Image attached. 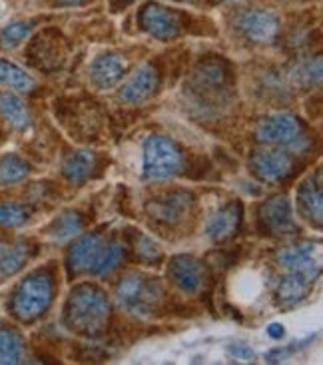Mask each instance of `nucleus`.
<instances>
[{"label": "nucleus", "instance_id": "1", "mask_svg": "<svg viewBox=\"0 0 323 365\" xmlns=\"http://www.w3.org/2000/svg\"><path fill=\"white\" fill-rule=\"evenodd\" d=\"M110 322V302L98 287L78 286L72 289L64 307V324L70 331L84 337L104 334Z\"/></svg>", "mask_w": 323, "mask_h": 365}, {"label": "nucleus", "instance_id": "2", "mask_svg": "<svg viewBox=\"0 0 323 365\" xmlns=\"http://www.w3.org/2000/svg\"><path fill=\"white\" fill-rule=\"evenodd\" d=\"M122 262L124 247L98 234L82 236L68 252V269L72 276L106 277L114 274Z\"/></svg>", "mask_w": 323, "mask_h": 365}, {"label": "nucleus", "instance_id": "3", "mask_svg": "<svg viewBox=\"0 0 323 365\" xmlns=\"http://www.w3.org/2000/svg\"><path fill=\"white\" fill-rule=\"evenodd\" d=\"M166 296L164 284L154 276L130 274L116 286V299L128 314L148 317L162 306Z\"/></svg>", "mask_w": 323, "mask_h": 365}, {"label": "nucleus", "instance_id": "4", "mask_svg": "<svg viewBox=\"0 0 323 365\" xmlns=\"http://www.w3.org/2000/svg\"><path fill=\"white\" fill-rule=\"evenodd\" d=\"M52 279L46 272H34L26 279H22V284L16 287L10 309L12 314L19 317L20 322L30 324L36 322L40 316H44L48 312L52 304Z\"/></svg>", "mask_w": 323, "mask_h": 365}, {"label": "nucleus", "instance_id": "5", "mask_svg": "<svg viewBox=\"0 0 323 365\" xmlns=\"http://www.w3.org/2000/svg\"><path fill=\"white\" fill-rule=\"evenodd\" d=\"M255 140L265 146L292 150L295 154H304L309 148V138L302 122L292 114H272L260 120L255 126Z\"/></svg>", "mask_w": 323, "mask_h": 365}, {"label": "nucleus", "instance_id": "6", "mask_svg": "<svg viewBox=\"0 0 323 365\" xmlns=\"http://www.w3.org/2000/svg\"><path fill=\"white\" fill-rule=\"evenodd\" d=\"M182 170V152L168 136H150L144 144V176L154 182L176 178Z\"/></svg>", "mask_w": 323, "mask_h": 365}, {"label": "nucleus", "instance_id": "7", "mask_svg": "<svg viewBox=\"0 0 323 365\" xmlns=\"http://www.w3.org/2000/svg\"><path fill=\"white\" fill-rule=\"evenodd\" d=\"M250 166L255 178L272 186L285 182L294 174L295 168L292 152L285 148H275V146H267L255 152L250 160Z\"/></svg>", "mask_w": 323, "mask_h": 365}, {"label": "nucleus", "instance_id": "8", "mask_svg": "<svg viewBox=\"0 0 323 365\" xmlns=\"http://www.w3.org/2000/svg\"><path fill=\"white\" fill-rule=\"evenodd\" d=\"M315 254H317V250L314 247V244L302 242V244L282 247L275 254V262L285 274H295V276L315 282L319 276V257Z\"/></svg>", "mask_w": 323, "mask_h": 365}, {"label": "nucleus", "instance_id": "9", "mask_svg": "<svg viewBox=\"0 0 323 365\" xmlns=\"http://www.w3.org/2000/svg\"><path fill=\"white\" fill-rule=\"evenodd\" d=\"M237 29L244 34V38L265 46V44H274L282 29V22L272 10H250L240 16Z\"/></svg>", "mask_w": 323, "mask_h": 365}, {"label": "nucleus", "instance_id": "10", "mask_svg": "<svg viewBox=\"0 0 323 365\" xmlns=\"http://www.w3.org/2000/svg\"><path fill=\"white\" fill-rule=\"evenodd\" d=\"M260 224L272 236H294L299 232L292 202L285 196L267 200L260 210Z\"/></svg>", "mask_w": 323, "mask_h": 365}, {"label": "nucleus", "instance_id": "11", "mask_svg": "<svg viewBox=\"0 0 323 365\" xmlns=\"http://www.w3.org/2000/svg\"><path fill=\"white\" fill-rule=\"evenodd\" d=\"M172 284L186 296H196L206 284V267L194 256H176L168 264Z\"/></svg>", "mask_w": 323, "mask_h": 365}, {"label": "nucleus", "instance_id": "12", "mask_svg": "<svg viewBox=\"0 0 323 365\" xmlns=\"http://www.w3.org/2000/svg\"><path fill=\"white\" fill-rule=\"evenodd\" d=\"M158 88H160V72L152 64H144L126 80V84L120 90V100H124L126 104H144L150 98H154Z\"/></svg>", "mask_w": 323, "mask_h": 365}, {"label": "nucleus", "instance_id": "13", "mask_svg": "<svg viewBox=\"0 0 323 365\" xmlns=\"http://www.w3.org/2000/svg\"><path fill=\"white\" fill-rule=\"evenodd\" d=\"M140 22H142V29L146 30L150 36L162 40V42L174 40L180 34V20H178L176 12L164 9L160 4H150L142 10Z\"/></svg>", "mask_w": 323, "mask_h": 365}, {"label": "nucleus", "instance_id": "14", "mask_svg": "<svg viewBox=\"0 0 323 365\" xmlns=\"http://www.w3.org/2000/svg\"><path fill=\"white\" fill-rule=\"evenodd\" d=\"M297 212L309 222L312 226L322 227L323 222V194H322V174L307 178L297 190Z\"/></svg>", "mask_w": 323, "mask_h": 365}, {"label": "nucleus", "instance_id": "15", "mask_svg": "<svg viewBox=\"0 0 323 365\" xmlns=\"http://www.w3.org/2000/svg\"><path fill=\"white\" fill-rule=\"evenodd\" d=\"M128 64L120 54H102L90 64V80L100 90H110L120 84Z\"/></svg>", "mask_w": 323, "mask_h": 365}, {"label": "nucleus", "instance_id": "16", "mask_svg": "<svg viewBox=\"0 0 323 365\" xmlns=\"http://www.w3.org/2000/svg\"><path fill=\"white\" fill-rule=\"evenodd\" d=\"M190 204H192L190 194H186V192H174V194H168L164 197L152 200L148 204V212L158 222L168 224V226H174L178 222H182V217L186 216L188 210H190Z\"/></svg>", "mask_w": 323, "mask_h": 365}, {"label": "nucleus", "instance_id": "17", "mask_svg": "<svg viewBox=\"0 0 323 365\" xmlns=\"http://www.w3.org/2000/svg\"><path fill=\"white\" fill-rule=\"evenodd\" d=\"M240 226H242V206L237 202H232L220 207L214 216L210 217L206 234L212 242H225L237 234Z\"/></svg>", "mask_w": 323, "mask_h": 365}, {"label": "nucleus", "instance_id": "18", "mask_svg": "<svg viewBox=\"0 0 323 365\" xmlns=\"http://www.w3.org/2000/svg\"><path fill=\"white\" fill-rule=\"evenodd\" d=\"M96 164H98V160H96L94 152H90V150H76V152H70L68 156L64 158V162H62V174H64V178L68 180L70 184L82 186L92 176Z\"/></svg>", "mask_w": 323, "mask_h": 365}, {"label": "nucleus", "instance_id": "19", "mask_svg": "<svg viewBox=\"0 0 323 365\" xmlns=\"http://www.w3.org/2000/svg\"><path fill=\"white\" fill-rule=\"evenodd\" d=\"M312 287H314V282H312V279H305V277L295 276V274H285V277L280 282V286H277L275 296H277L280 306L294 307L297 306L302 299L307 297Z\"/></svg>", "mask_w": 323, "mask_h": 365}, {"label": "nucleus", "instance_id": "20", "mask_svg": "<svg viewBox=\"0 0 323 365\" xmlns=\"http://www.w3.org/2000/svg\"><path fill=\"white\" fill-rule=\"evenodd\" d=\"M0 116L9 122L14 130H29L32 124L26 104L12 92L0 94Z\"/></svg>", "mask_w": 323, "mask_h": 365}, {"label": "nucleus", "instance_id": "21", "mask_svg": "<svg viewBox=\"0 0 323 365\" xmlns=\"http://www.w3.org/2000/svg\"><path fill=\"white\" fill-rule=\"evenodd\" d=\"M29 259V247L24 244H0V279L19 274Z\"/></svg>", "mask_w": 323, "mask_h": 365}, {"label": "nucleus", "instance_id": "22", "mask_svg": "<svg viewBox=\"0 0 323 365\" xmlns=\"http://www.w3.org/2000/svg\"><path fill=\"white\" fill-rule=\"evenodd\" d=\"M24 361V341L20 334L10 327H0V365H14Z\"/></svg>", "mask_w": 323, "mask_h": 365}, {"label": "nucleus", "instance_id": "23", "mask_svg": "<svg viewBox=\"0 0 323 365\" xmlns=\"http://www.w3.org/2000/svg\"><path fill=\"white\" fill-rule=\"evenodd\" d=\"M0 84L16 90V92H32L36 88V82L29 72L9 60H0Z\"/></svg>", "mask_w": 323, "mask_h": 365}, {"label": "nucleus", "instance_id": "24", "mask_svg": "<svg viewBox=\"0 0 323 365\" xmlns=\"http://www.w3.org/2000/svg\"><path fill=\"white\" fill-rule=\"evenodd\" d=\"M289 80L295 86L302 88H314L322 84V58H307L297 62L294 68L289 70Z\"/></svg>", "mask_w": 323, "mask_h": 365}, {"label": "nucleus", "instance_id": "25", "mask_svg": "<svg viewBox=\"0 0 323 365\" xmlns=\"http://www.w3.org/2000/svg\"><path fill=\"white\" fill-rule=\"evenodd\" d=\"M30 166L26 160L16 154H10L0 160V186H12L29 178Z\"/></svg>", "mask_w": 323, "mask_h": 365}, {"label": "nucleus", "instance_id": "26", "mask_svg": "<svg viewBox=\"0 0 323 365\" xmlns=\"http://www.w3.org/2000/svg\"><path fill=\"white\" fill-rule=\"evenodd\" d=\"M80 232H82V220L74 212H66L56 217L48 230L50 237L54 242H68L72 237L80 236Z\"/></svg>", "mask_w": 323, "mask_h": 365}, {"label": "nucleus", "instance_id": "27", "mask_svg": "<svg viewBox=\"0 0 323 365\" xmlns=\"http://www.w3.org/2000/svg\"><path fill=\"white\" fill-rule=\"evenodd\" d=\"M136 257L140 262H144L146 266H156L158 262L164 257V252L154 237L140 234L136 240Z\"/></svg>", "mask_w": 323, "mask_h": 365}, {"label": "nucleus", "instance_id": "28", "mask_svg": "<svg viewBox=\"0 0 323 365\" xmlns=\"http://www.w3.org/2000/svg\"><path fill=\"white\" fill-rule=\"evenodd\" d=\"M32 32V22H12L0 30V48H14Z\"/></svg>", "mask_w": 323, "mask_h": 365}, {"label": "nucleus", "instance_id": "29", "mask_svg": "<svg viewBox=\"0 0 323 365\" xmlns=\"http://www.w3.org/2000/svg\"><path fill=\"white\" fill-rule=\"evenodd\" d=\"M30 210L22 204H0V227H20L29 222Z\"/></svg>", "mask_w": 323, "mask_h": 365}, {"label": "nucleus", "instance_id": "30", "mask_svg": "<svg viewBox=\"0 0 323 365\" xmlns=\"http://www.w3.org/2000/svg\"><path fill=\"white\" fill-rule=\"evenodd\" d=\"M227 354L237 359V361H255V351L250 346H245L242 341H237V344H232V346L227 347Z\"/></svg>", "mask_w": 323, "mask_h": 365}, {"label": "nucleus", "instance_id": "31", "mask_svg": "<svg viewBox=\"0 0 323 365\" xmlns=\"http://www.w3.org/2000/svg\"><path fill=\"white\" fill-rule=\"evenodd\" d=\"M267 336L272 337V339H275V341L284 339L285 336L284 326H282V324H270V326H267Z\"/></svg>", "mask_w": 323, "mask_h": 365}, {"label": "nucleus", "instance_id": "32", "mask_svg": "<svg viewBox=\"0 0 323 365\" xmlns=\"http://www.w3.org/2000/svg\"><path fill=\"white\" fill-rule=\"evenodd\" d=\"M62 6H80V4H86L88 0H56Z\"/></svg>", "mask_w": 323, "mask_h": 365}, {"label": "nucleus", "instance_id": "33", "mask_svg": "<svg viewBox=\"0 0 323 365\" xmlns=\"http://www.w3.org/2000/svg\"><path fill=\"white\" fill-rule=\"evenodd\" d=\"M128 2H130V0H128Z\"/></svg>", "mask_w": 323, "mask_h": 365}]
</instances>
